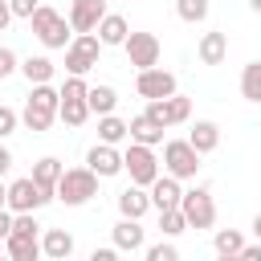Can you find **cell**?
<instances>
[{
    "mask_svg": "<svg viewBox=\"0 0 261 261\" xmlns=\"http://www.w3.org/2000/svg\"><path fill=\"white\" fill-rule=\"evenodd\" d=\"M57 102H61V94L53 90V82H41V86H33V90H29V98H24L20 122H24L33 135L49 130V126L57 122Z\"/></svg>",
    "mask_w": 261,
    "mask_h": 261,
    "instance_id": "1",
    "label": "cell"
},
{
    "mask_svg": "<svg viewBox=\"0 0 261 261\" xmlns=\"http://www.w3.org/2000/svg\"><path fill=\"white\" fill-rule=\"evenodd\" d=\"M29 29H33V37H37L45 49H65V45L73 41L69 16H61V12L49 8V4H37V12L29 16Z\"/></svg>",
    "mask_w": 261,
    "mask_h": 261,
    "instance_id": "2",
    "label": "cell"
},
{
    "mask_svg": "<svg viewBox=\"0 0 261 261\" xmlns=\"http://www.w3.org/2000/svg\"><path fill=\"white\" fill-rule=\"evenodd\" d=\"M94 196H98V175L90 167H65L61 179H57V188H53V200H61L69 208H82Z\"/></svg>",
    "mask_w": 261,
    "mask_h": 261,
    "instance_id": "3",
    "label": "cell"
},
{
    "mask_svg": "<svg viewBox=\"0 0 261 261\" xmlns=\"http://www.w3.org/2000/svg\"><path fill=\"white\" fill-rule=\"evenodd\" d=\"M200 159H204V155H200L188 139H167V143H163V171L175 175V179H196Z\"/></svg>",
    "mask_w": 261,
    "mask_h": 261,
    "instance_id": "4",
    "label": "cell"
},
{
    "mask_svg": "<svg viewBox=\"0 0 261 261\" xmlns=\"http://www.w3.org/2000/svg\"><path fill=\"white\" fill-rule=\"evenodd\" d=\"M122 171L130 175V184L151 188V179H155L163 167H159V159H155V147H147V143H135V139H130V147L122 151Z\"/></svg>",
    "mask_w": 261,
    "mask_h": 261,
    "instance_id": "5",
    "label": "cell"
},
{
    "mask_svg": "<svg viewBox=\"0 0 261 261\" xmlns=\"http://www.w3.org/2000/svg\"><path fill=\"white\" fill-rule=\"evenodd\" d=\"M179 212H184L188 228H212V224H216V200H212V192H208L204 184H200V188H184Z\"/></svg>",
    "mask_w": 261,
    "mask_h": 261,
    "instance_id": "6",
    "label": "cell"
},
{
    "mask_svg": "<svg viewBox=\"0 0 261 261\" xmlns=\"http://www.w3.org/2000/svg\"><path fill=\"white\" fill-rule=\"evenodd\" d=\"M102 57V41L94 33H73V41L65 45V73H90Z\"/></svg>",
    "mask_w": 261,
    "mask_h": 261,
    "instance_id": "7",
    "label": "cell"
},
{
    "mask_svg": "<svg viewBox=\"0 0 261 261\" xmlns=\"http://www.w3.org/2000/svg\"><path fill=\"white\" fill-rule=\"evenodd\" d=\"M143 114H147V118H155V122L167 130V126H179V122H188V118H192V98L175 90V94H167V98H151Z\"/></svg>",
    "mask_w": 261,
    "mask_h": 261,
    "instance_id": "8",
    "label": "cell"
},
{
    "mask_svg": "<svg viewBox=\"0 0 261 261\" xmlns=\"http://www.w3.org/2000/svg\"><path fill=\"white\" fill-rule=\"evenodd\" d=\"M53 200V192H45V188H37V179L33 175H20V179H12L8 184V208L12 212H37V208H45Z\"/></svg>",
    "mask_w": 261,
    "mask_h": 261,
    "instance_id": "9",
    "label": "cell"
},
{
    "mask_svg": "<svg viewBox=\"0 0 261 261\" xmlns=\"http://www.w3.org/2000/svg\"><path fill=\"white\" fill-rule=\"evenodd\" d=\"M122 49H126V61H130L135 69H151V65H159V53H163V45H159L155 33H126Z\"/></svg>",
    "mask_w": 261,
    "mask_h": 261,
    "instance_id": "10",
    "label": "cell"
},
{
    "mask_svg": "<svg viewBox=\"0 0 261 261\" xmlns=\"http://www.w3.org/2000/svg\"><path fill=\"white\" fill-rule=\"evenodd\" d=\"M179 90V82H175V73L171 69H163V65H151V69H139V77H135V94L139 98H167V94H175Z\"/></svg>",
    "mask_w": 261,
    "mask_h": 261,
    "instance_id": "11",
    "label": "cell"
},
{
    "mask_svg": "<svg viewBox=\"0 0 261 261\" xmlns=\"http://www.w3.org/2000/svg\"><path fill=\"white\" fill-rule=\"evenodd\" d=\"M86 167H90L98 179H110V175L122 171V151H118L114 143H94V147L86 151Z\"/></svg>",
    "mask_w": 261,
    "mask_h": 261,
    "instance_id": "12",
    "label": "cell"
},
{
    "mask_svg": "<svg viewBox=\"0 0 261 261\" xmlns=\"http://www.w3.org/2000/svg\"><path fill=\"white\" fill-rule=\"evenodd\" d=\"M106 12H110L106 0H73L65 16H69V29H73V33H94Z\"/></svg>",
    "mask_w": 261,
    "mask_h": 261,
    "instance_id": "13",
    "label": "cell"
},
{
    "mask_svg": "<svg viewBox=\"0 0 261 261\" xmlns=\"http://www.w3.org/2000/svg\"><path fill=\"white\" fill-rule=\"evenodd\" d=\"M147 196H151V208H155V212H163V208H175V204H179V196H184V179H175V175L159 171V175L151 179Z\"/></svg>",
    "mask_w": 261,
    "mask_h": 261,
    "instance_id": "14",
    "label": "cell"
},
{
    "mask_svg": "<svg viewBox=\"0 0 261 261\" xmlns=\"http://www.w3.org/2000/svg\"><path fill=\"white\" fill-rule=\"evenodd\" d=\"M110 237H114V249H118V253H143V245H147V228H143V220H135V216H122V220L110 228Z\"/></svg>",
    "mask_w": 261,
    "mask_h": 261,
    "instance_id": "15",
    "label": "cell"
},
{
    "mask_svg": "<svg viewBox=\"0 0 261 261\" xmlns=\"http://www.w3.org/2000/svg\"><path fill=\"white\" fill-rule=\"evenodd\" d=\"M114 204H118V216H135V220H143V216L151 212V196H147V188H139V184H126V188L114 196Z\"/></svg>",
    "mask_w": 261,
    "mask_h": 261,
    "instance_id": "16",
    "label": "cell"
},
{
    "mask_svg": "<svg viewBox=\"0 0 261 261\" xmlns=\"http://www.w3.org/2000/svg\"><path fill=\"white\" fill-rule=\"evenodd\" d=\"M196 57H200V65H224V57H228V33H220V29L204 33L200 45H196Z\"/></svg>",
    "mask_w": 261,
    "mask_h": 261,
    "instance_id": "17",
    "label": "cell"
},
{
    "mask_svg": "<svg viewBox=\"0 0 261 261\" xmlns=\"http://www.w3.org/2000/svg\"><path fill=\"white\" fill-rule=\"evenodd\" d=\"M188 143H192L200 155H212V151L220 147V126H216L212 118H196V126L188 130Z\"/></svg>",
    "mask_w": 261,
    "mask_h": 261,
    "instance_id": "18",
    "label": "cell"
},
{
    "mask_svg": "<svg viewBox=\"0 0 261 261\" xmlns=\"http://www.w3.org/2000/svg\"><path fill=\"white\" fill-rule=\"evenodd\" d=\"M69 253H73V232H65V228H45V237H41V257L65 261Z\"/></svg>",
    "mask_w": 261,
    "mask_h": 261,
    "instance_id": "19",
    "label": "cell"
},
{
    "mask_svg": "<svg viewBox=\"0 0 261 261\" xmlns=\"http://www.w3.org/2000/svg\"><path fill=\"white\" fill-rule=\"evenodd\" d=\"M4 253H8L12 261H37V257H41V237L8 232V237H4Z\"/></svg>",
    "mask_w": 261,
    "mask_h": 261,
    "instance_id": "20",
    "label": "cell"
},
{
    "mask_svg": "<svg viewBox=\"0 0 261 261\" xmlns=\"http://www.w3.org/2000/svg\"><path fill=\"white\" fill-rule=\"evenodd\" d=\"M98 41H102V49H110V45H122L126 41V33H130V24H126V16H118V12H106L102 20H98Z\"/></svg>",
    "mask_w": 261,
    "mask_h": 261,
    "instance_id": "21",
    "label": "cell"
},
{
    "mask_svg": "<svg viewBox=\"0 0 261 261\" xmlns=\"http://www.w3.org/2000/svg\"><path fill=\"white\" fill-rule=\"evenodd\" d=\"M53 61L45 57V53H29L24 61H20V73H24V82L29 86H41V82H53Z\"/></svg>",
    "mask_w": 261,
    "mask_h": 261,
    "instance_id": "22",
    "label": "cell"
},
{
    "mask_svg": "<svg viewBox=\"0 0 261 261\" xmlns=\"http://www.w3.org/2000/svg\"><path fill=\"white\" fill-rule=\"evenodd\" d=\"M130 139V126H126V118H118L114 110L110 114H98V143H126Z\"/></svg>",
    "mask_w": 261,
    "mask_h": 261,
    "instance_id": "23",
    "label": "cell"
},
{
    "mask_svg": "<svg viewBox=\"0 0 261 261\" xmlns=\"http://www.w3.org/2000/svg\"><path fill=\"white\" fill-rule=\"evenodd\" d=\"M61 171H65V163H61L57 155H41V159L33 163V179H37V188H45V192H53V188H57Z\"/></svg>",
    "mask_w": 261,
    "mask_h": 261,
    "instance_id": "24",
    "label": "cell"
},
{
    "mask_svg": "<svg viewBox=\"0 0 261 261\" xmlns=\"http://www.w3.org/2000/svg\"><path fill=\"white\" fill-rule=\"evenodd\" d=\"M126 126H130V139H135V143H147V147H159V143H163V126H159L155 118H147V114H135Z\"/></svg>",
    "mask_w": 261,
    "mask_h": 261,
    "instance_id": "25",
    "label": "cell"
},
{
    "mask_svg": "<svg viewBox=\"0 0 261 261\" xmlns=\"http://www.w3.org/2000/svg\"><path fill=\"white\" fill-rule=\"evenodd\" d=\"M86 106H90V114H110L114 106H118V90L114 86H90L86 90Z\"/></svg>",
    "mask_w": 261,
    "mask_h": 261,
    "instance_id": "26",
    "label": "cell"
},
{
    "mask_svg": "<svg viewBox=\"0 0 261 261\" xmlns=\"http://www.w3.org/2000/svg\"><path fill=\"white\" fill-rule=\"evenodd\" d=\"M57 118H61L65 126H86V118H90L86 98H61V102H57Z\"/></svg>",
    "mask_w": 261,
    "mask_h": 261,
    "instance_id": "27",
    "label": "cell"
},
{
    "mask_svg": "<svg viewBox=\"0 0 261 261\" xmlns=\"http://www.w3.org/2000/svg\"><path fill=\"white\" fill-rule=\"evenodd\" d=\"M208 12H212L208 0H175V16H179L184 24H204Z\"/></svg>",
    "mask_w": 261,
    "mask_h": 261,
    "instance_id": "28",
    "label": "cell"
},
{
    "mask_svg": "<svg viewBox=\"0 0 261 261\" xmlns=\"http://www.w3.org/2000/svg\"><path fill=\"white\" fill-rule=\"evenodd\" d=\"M241 98L245 102H261V61H249L241 69Z\"/></svg>",
    "mask_w": 261,
    "mask_h": 261,
    "instance_id": "29",
    "label": "cell"
},
{
    "mask_svg": "<svg viewBox=\"0 0 261 261\" xmlns=\"http://www.w3.org/2000/svg\"><path fill=\"white\" fill-rule=\"evenodd\" d=\"M241 245H245L241 228H216V237H212V249H216L220 257H237V253H241Z\"/></svg>",
    "mask_w": 261,
    "mask_h": 261,
    "instance_id": "30",
    "label": "cell"
},
{
    "mask_svg": "<svg viewBox=\"0 0 261 261\" xmlns=\"http://www.w3.org/2000/svg\"><path fill=\"white\" fill-rule=\"evenodd\" d=\"M184 228H188V220H184L179 204H175V208H163V212H159V232H163V237H179Z\"/></svg>",
    "mask_w": 261,
    "mask_h": 261,
    "instance_id": "31",
    "label": "cell"
},
{
    "mask_svg": "<svg viewBox=\"0 0 261 261\" xmlns=\"http://www.w3.org/2000/svg\"><path fill=\"white\" fill-rule=\"evenodd\" d=\"M86 90H90V82H86L82 73H65V82L57 86L61 98H86Z\"/></svg>",
    "mask_w": 261,
    "mask_h": 261,
    "instance_id": "32",
    "label": "cell"
},
{
    "mask_svg": "<svg viewBox=\"0 0 261 261\" xmlns=\"http://www.w3.org/2000/svg\"><path fill=\"white\" fill-rule=\"evenodd\" d=\"M143 253H147V261H175V257H179V249H175L171 241H159V245H143Z\"/></svg>",
    "mask_w": 261,
    "mask_h": 261,
    "instance_id": "33",
    "label": "cell"
},
{
    "mask_svg": "<svg viewBox=\"0 0 261 261\" xmlns=\"http://www.w3.org/2000/svg\"><path fill=\"white\" fill-rule=\"evenodd\" d=\"M12 232H29V237H37V232H41V224H37V216H33V212H12Z\"/></svg>",
    "mask_w": 261,
    "mask_h": 261,
    "instance_id": "34",
    "label": "cell"
},
{
    "mask_svg": "<svg viewBox=\"0 0 261 261\" xmlns=\"http://www.w3.org/2000/svg\"><path fill=\"white\" fill-rule=\"evenodd\" d=\"M16 69H20V57H16L8 45H0V82H4V77H12Z\"/></svg>",
    "mask_w": 261,
    "mask_h": 261,
    "instance_id": "35",
    "label": "cell"
},
{
    "mask_svg": "<svg viewBox=\"0 0 261 261\" xmlns=\"http://www.w3.org/2000/svg\"><path fill=\"white\" fill-rule=\"evenodd\" d=\"M16 122H20V114H16L12 106H0V139H8V135L16 130Z\"/></svg>",
    "mask_w": 261,
    "mask_h": 261,
    "instance_id": "36",
    "label": "cell"
},
{
    "mask_svg": "<svg viewBox=\"0 0 261 261\" xmlns=\"http://www.w3.org/2000/svg\"><path fill=\"white\" fill-rule=\"evenodd\" d=\"M37 4H41V0H8V8H12L16 20H29V16L37 12Z\"/></svg>",
    "mask_w": 261,
    "mask_h": 261,
    "instance_id": "37",
    "label": "cell"
},
{
    "mask_svg": "<svg viewBox=\"0 0 261 261\" xmlns=\"http://www.w3.org/2000/svg\"><path fill=\"white\" fill-rule=\"evenodd\" d=\"M237 257H241V261H261V241H257V245H241Z\"/></svg>",
    "mask_w": 261,
    "mask_h": 261,
    "instance_id": "38",
    "label": "cell"
},
{
    "mask_svg": "<svg viewBox=\"0 0 261 261\" xmlns=\"http://www.w3.org/2000/svg\"><path fill=\"white\" fill-rule=\"evenodd\" d=\"M12 232V208H0V241Z\"/></svg>",
    "mask_w": 261,
    "mask_h": 261,
    "instance_id": "39",
    "label": "cell"
},
{
    "mask_svg": "<svg viewBox=\"0 0 261 261\" xmlns=\"http://www.w3.org/2000/svg\"><path fill=\"white\" fill-rule=\"evenodd\" d=\"M114 257H118V249H114V245H110V249H94V253H90V261H114Z\"/></svg>",
    "mask_w": 261,
    "mask_h": 261,
    "instance_id": "40",
    "label": "cell"
},
{
    "mask_svg": "<svg viewBox=\"0 0 261 261\" xmlns=\"http://www.w3.org/2000/svg\"><path fill=\"white\" fill-rule=\"evenodd\" d=\"M8 167H12V151H8L4 143H0V179L8 175Z\"/></svg>",
    "mask_w": 261,
    "mask_h": 261,
    "instance_id": "41",
    "label": "cell"
},
{
    "mask_svg": "<svg viewBox=\"0 0 261 261\" xmlns=\"http://www.w3.org/2000/svg\"><path fill=\"white\" fill-rule=\"evenodd\" d=\"M12 20H16V16H12V8H8V0H0V33H4V29L12 24Z\"/></svg>",
    "mask_w": 261,
    "mask_h": 261,
    "instance_id": "42",
    "label": "cell"
},
{
    "mask_svg": "<svg viewBox=\"0 0 261 261\" xmlns=\"http://www.w3.org/2000/svg\"><path fill=\"white\" fill-rule=\"evenodd\" d=\"M249 228H253V237H257V241H261V212H257V216H253V224H249Z\"/></svg>",
    "mask_w": 261,
    "mask_h": 261,
    "instance_id": "43",
    "label": "cell"
},
{
    "mask_svg": "<svg viewBox=\"0 0 261 261\" xmlns=\"http://www.w3.org/2000/svg\"><path fill=\"white\" fill-rule=\"evenodd\" d=\"M4 200H8V184H4V179H0V208H8V204H4Z\"/></svg>",
    "mask_w": 261,
    "mask_h": 261,
    "instance_id": "44",
    "label": "cell"
},
{
    "mask_svg": "<svg viewBox=\"0 0 261 261\" xmlns=\"http://www.w3.org/2000/svg\"><path fill=\"white\" fill-rule=\"evenodd\" d=\"M249 8H253V12H261V0H249Z\"/></svg>",
    "mask_w": 261,
    "mask_h": 261,
    "instance_id": "45",
    "label": "cell"
},
{
    "mask_svg": "<svg viewBox=\"0 0 261 261\" xmlns=\"http://www.w3.org/2000/svg\"><path fill=\"white\" fill-rule=\"evenodd\" d=\"M0 253H4V241H0Z\"/></svg>",
    "mask_w": 261,
    "mask_h": 261,
    "instance_id": "46",
    "label": "cell"
}]
</instances>
